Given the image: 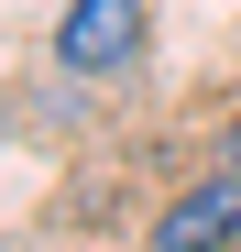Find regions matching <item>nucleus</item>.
Segmentation results:
<instances>
[{
    "label": "nucleus",
    "mask_w": 241,
    "mask_h": 252,
    "mask_svg": "<svg viewBox=\"0 0 241 252\" xmlns=\"http://www.w3.org/2000/svg\"><path fill=\"white\" fill-rule=\"evenodd\" d=\"M143 33H153V0H66L55 66L66 77H120V66H143Z\"/></svg>",
    "instance_id": "obj_1"
},
{
    "label": "nucleus",
    "mask_w": 241,
    "mask_h": 252,
    "mask_svg": "<svg viewBox=\"0 0 241 252\" xmlns=\"http://www.w3.org/2000/svg\"><path fill=\"white\" fill-rule=\"evenodd\" d=\"M153 252H241V164H219L153 208Z\"/></svg>",
    "instance_id": "obj_2"
},
{
    "label": "nucleus",
    "mask_w": 241,
    "mask_h": 252,
    "mask_svg": "<svg viewBox=\"0 0 241 252\" xmlns=\"http://www.w3.org/2000/svg\"><path fill=\"white\" fill-rule=\"evenodd\" d=\"M219 164H241V110H230V132H219Z\"/></svg>",
    "instance_id": "obj_3"
}]
</instances>
